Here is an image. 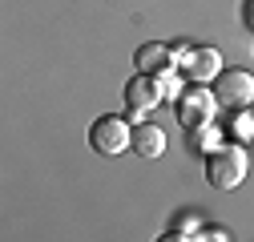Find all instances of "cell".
Segmentation results:
<instances>
[{"instance_id": "1", "label": "cell", "mask_w": 254, "mask_h": 242, "mask_svg": "<svg viewBox=\"0 0 254 242\" xmlns=\"http://www.w3.org/2000/svg\"><path fill=\"white\" fill-rule=\"evenodd\" d=\"M246 170H250V158L238 141H218L206 154V182L218 190H238Z\"/></svg>"}, {"instance_id": "2", "label": "cell", "mask_w": 254, "mask_h": 242, "mask_svg": "<svg viewBox=\"0 0 254 242\" xmlns=\"http://www.w3.org/2000/svg\"><path fill=\"white\" fill-rule=\"evenodd\" d=\"M214 109H218L214 89H202V85H190V89H182V93L174 97V113H178L186 133L202 129V125H214Z\"/></svg>"}, {"instance_id": "3", "label": "cell", "mask_w": 254, "mask_h": 242, "mask_svg": "<svg viewBox=\"0 0 254 242\" xmlns=\"http://www.w3.org/2000/svg\"><path fill=\"white\" fill-rule=\"evenodd\" d=\"M89 145L97 149L101 158H117L121 149H129V145H133V129H129V121L117 117V113L97 117V121L89 125Z\"/></svg>"}, {"instance_id": "4", "label": "cell", "mask_w": 254, "mask_h": 242, "mask_svg": "<svg viewBox=\"0 0 254 242\" xmlns=\"http://www.w3.org/2000/svg\"><path fill=\"white\" fill-rule=\"evenodd\" d=\"M214 101L222 109H250V101H254V77L246 69H222L214 77Z\"/></svg>"}, {"instance_id": "5", "label": "cell", "mask_w": 254, "mask_h": 242, "mask_svg": "<svg viewBox=\"0 0 254 242\" xmlns=\"http://www.w3.org/2000/svg\"><path fill=\"white\" fill-rule=\"evenodd\" d=\"M121 97H125V109H129V117H145V113H153L157 105H162V97H166V85H162V77L137 73L129 85L121 89Z\"/></svg>"}, {"instance_id": "6", "label": "cell", "mask_w": 254, "mask_h": 242, "mask_svg": "<svg viewBox=\"0 0 254 242\" xmlns=\"http://www.w3.org/2000/svg\"><path fill=\"white\" fill-rule=\"evenodd\" d=\"M182 69H186V77L194 85H206V81H214L222 73V53L218 49H190V57L182 60Z\"/></svg>"}, {"instance_id": "7", "label": "cell", "mask_w": 254, "mask_h": 242, "mask_svg": "<svg viewBox=\"0 0 254 242\" xmlns=\"http://www.w3.org/2000/svg\"><path fill=\"white\" fill-rule=\"evenodd\" d=\"M137 73H149V77H170L174 73V53H170V45H157V41H149V45H141L137 49Z\"/></svg>"}, {"instance_id": "8", "label": "cell", "mask_w": 254, "mask_h": 242, "mask_svg": "<svg viewBox=\"0 0 254 242\" xmlns=\"http://www.w3.org/2000/svg\"><path fill=\"white\" fill-rule=\"evenodd\" d=\"M133 154L141 158H162L166 154V129L153 125V121H141V125H133Z\"/></svg>"}, {"instance_id": "9", "label": "cell", "mask_w": 254, "mask_h": 242, "mask_svg": "<svg viewBox=\"0 0 254 242\" xmlns=\"http://www.w3.org/2000/svg\"><path fill=\"white\" fill-rule=\"evenodd\" d=\"M226 133H230L234 141H250V137H254V113H250V109H230Z\"/></svg>"}, {"instance_id": "10", "label": "cell", "mask_w": 254, "mask_h": 242, "mask_svg": "<svg viewBox=\"0 0 254 242\" xmlns=\"http://www.w3.org/2000/svg\"><path fill=\"white\" fill-rule=\"evenodd\" d=\"M190 133H194V137H190V145H194V149H206V154H210V149L218 145V129H214V125H202V129H190Z\"/></svg>"}, {"instance_id": "11", "label": "cell", "mask_w": 254, "mask_h": 242, "mask_svg": "<svg viewBox=\"0 0 254 242\" xmlns=\"http://www.w3.org/2000/svg\"><path fill=\"white\" fill-rule=\"evenodd\" d=\"M194 218H198V214H178V222H174L178 230H174V234H182V230H198V222H194Z\"/></svg>"}, {"instance_id": "12", "label": "cell", "mask_w": 254, "mask_h": 242, "mask_svg": "<svg viewBox=\"0 0 254 242\" xmlns=\"http://www.w3.org/2000/svg\"><path fill=\"white\" fill-rule=\"evenodd\" d=\"M198 242H230V238H226V234H222V230H218V234H214V230H206V234H202Z\"/></svg>"}, {"instance_id": "13", "label": "cell", "mask_w": 254, "mask_h": 242, "mask_svg": "<svg viewBox=\"0 0 254 242\" xmlns=\"http://www.w3.org/2000/svg\"><path fill=\"white\" fill-rule=\"evenodd\" d=\"M242 16H246V24L254 28V0H246V8H242Z\"/></svg>"}, {"instance_id": "14", "label": "cell", "mask_w": 254, "mask_h": 242, "mask_svg": "<svg viewBox=\"0 0 254 242\" xmlns=\"http://www.w3.org/2000/svg\"><path fill=\"white\" fill-rule=\"evenodd\" d=\"M157 242H190V238H186V234H174V230H170V234H162Z\"/></svg>"}]
</instances>
